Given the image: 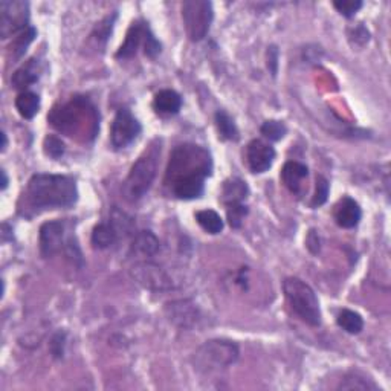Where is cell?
Segmentation results:
<instances>
[{"label":"cell","mask_w":391,"mask_h":391,"mask_svg":"<svg viewBox=\"0 0 391 391\" xmlns=\"http://www.w3.org/2000/svg\"><path fill=\"white\" fill-rule=\"evenodd\" d=\"M211 171L212 157L207 148L182 144L170 155L164 183L181 201H193L203 194L205 179Z\"/></svg>","instance_id":"6da1fadb"},{"label":"cell","mask_w":391,"mask_h":391,"mask_svg":"<svg viewBox=\"0 0 391 391\" xmlns=\"http://www.w3.org/2000/svg\"><path fill=\"white\" fill-rule=\"evenodd\" d=\"M25 212H42L45 210L69 208L78 201L77 182L63 175H34L25 190ZM22 210V211H23Z\"/></svg>","instance_id":"7a4b0ae2"},{"label":"cell","mask_w":391,"mask_h":391,"mask_svg":"<svg viewBox=\"0 0 391 391\" xmlns=\"http://www.w3.org/2000/svg\"><path fill=\"white\" fill-rule=\"evenodd\" d=\"M51 126L69 138L92 141L100 129V113L87 97L75 95L65 104L56 106L47 115Z\"/></svg>","instance_id":"3957f363"},{"label":"cell","mask_w":391,"mask_h":391,"mask_svg":"<svg viewBox=\"0 0 391 391\" xmlns=\"http://www.w3.org/2000/svg\"><path fill=\"white\" fill-rule=\"evenodd\" d=\"M283 291L287 303L297 317L306 324L318 327L321 324V309L317 293L306 281L289 277L283 281Z\"/></svg>","instance_id":"277c9868"},{"label":"cell","mask_w":391,"mask_h":391,"mask_svg":"<svg viewBox=\"0 0 391 391\" xmlns=\"http://www.w3.org/2000/svg\"><path fill=\"white\" fill-rule=\"evenodd\" d=\"M238 346L231 341L211 339L196 350L193 362L201 372H212V370L226 368L238 359Z\"/></svg>","instance_id":"5b68a950"},{"label":"cell","mask_w":391,"mask_h":391,"mask_svg":"<svg viewBox=\"0 0 391 391\" xmlns=\"http://www.w3.org/2000/svg\"><path fill=\"white\" fill-rule=\"evenodd\" d=\"M157 164L155 156H142L133 164L122 185V194L129 202H136L146 196L156 177Z\"/></svg>","instance_id":"8992f818"},{"label":"cell","mask_w":391,"mask_h":391,"mask_svg":"<svg viewBox=\"0 0 391 391\" xmlns=\"http://www.w3.org/2000/svg\"><path fill=\"white\" fill-rule=\"evenodd\" d=\"M182 19L191 42H201L207 37L214 19L212 3L207 0H187L182 3Z\"/></svg>","instance_id":"52a82bcc"},{"label":"cell","mask_w":391,"mask_h":391,"mask_svg":"<svg viewBox=\"0 0 391 391\" xmlns=\"http://www.w3.org/2000/svg\"><path fill=\"white\" fill-rule=\"evenodd\" d=\"M141 46L144 47V54L150 58H155L161 52V43L157 42L153 32L150 31L148 25L146 22H141V20H136L129 28L124 43L116 52V58H132L138 54Z\"/></svg>","instance_id":"ba28073f"},{"label":"cell","mask_w":391,"mask_h":391,"mask_svg":"<svg viewBox=\"0 0 391 391\" xmlns=\"http://www.w3.org/2000/svg\"><path fill=\"white\" fill-rule=\"evenodd\" d=\"M61 249H66L71 258H81L77 245H72L71 238H66V225L61 221L46 222L40 228V252L45 258L52 257Z\"/></svg>","instance_id":"9c48e42d"},{"label":"cell","mask_w":391,"mask_h":391,"mask_svg":"<svg viewBox=\"0 0 391 391\" xmlns=\"http://www.w3.org/2000/svg\"><path fill=\"white\" fill-rule=\"evenodd\" d=\"M30 3L20 0L0 2V36L8 38L17 36L30 26Z\"/></svg>","instance_id":"30bf717a"},{"label":"cell","mask_w":391,"mask_h":391,"mask_svg":"<svg viewBox=\"0 0 391 391\" xmlns=\"http://www.w3.org/2000/svg\"><path fill=\"white\" fill-rule=\"evenodd\" d=\"M142 132L141 122L135 118L129 109H120L116 112L111 127V142L115 148H126Z\"/></svg>","instance_id":"8fae6325"},{"label":"cell","mask_w":391,"mask_h":391,"mask_svg":"<svg viewBox=\"0 0 391 391\" xmlns=\"http://www.w3.org/2000/svg\"><path fill=\"white\" fill-rule=\"evenodd\" d=\"M130 276L144 289L148 291H168L173 287V281L168 277V273L159 265L152 262L136 263L130 269Z\"/></svg>","instance_id":"7c38bea8"},{"label":"cell","mask_w":391,"mask_h":391,"mask_svg":"<svg viewBox=\"0 0 391 391\" xmlns=\"http://www.w3.org/2000/svg\"><path fill=\"white\" fill-rule=\"evenodd\" d=\"M276 159V150L262 139H254L246 147V162L252 173H265Z\"/></svg>","instance_id":"4fadbf2b"},{"label":"cell","mask_w":391,"mask_h":391,"mask_svg":"<svg viewBox=\"0 0 391 391\" xmlns=\"http://www.w3.org/2000/svg\"><path fill=\"white\" fill-rule=\"evenodd\" d=\"M168 320L181 328L193 327L199 320L197 307L190 300L171 301L166 307Z\"/></svg>","instance_id":"5bb4252c"},{"label":"cell","mask_w":391,"mask_h":391,"mask_svg":"<svg viewBox=\"0 0 391 391\" xmlns=\"http://www.w3.org/2000/svg\"><path fill=\"white\" fill-rule=\"evenodd\" d=\"M333 217L341 228L352 230L355 226H358V223L361 222L362 211L359 203L356 202L355 199L346 196L335 205Z\"/></svg>","instance_id":"9a60e30c"},{"label":"cell","mask_w":391,"mask_h":391,"mask_svg":"<svg viewBox=\"0 0 391 391\" xmlns=\"http://www.w3.org/2000/svg\"><path fill=\"white\" fill-rule=\"evenodd\" d=\"M309 168L304 164L297 161H289L284 164L281 170V181L286 185V188L293 194H300L303 190V181L307 179Z\"/></svg>","instance_id":"2e32d148"},{"label":"cell","mask_w":391,"mask_h":391,"mask_svg":"<svg viewBox=\"0 0 391 391\" xmlns=\"http://www.w3.org/2000/svg\"><path fill=\"white\" fill-rule=\"evenodd\" d=\"M182 107V98L181 95L171 89H164L155 95L153 100V109L156 113L159 115H176L179 113Z\"/></svg>","instance_id":"e0dca14e"},{"label":"cell","mask_w":391,"mask_h":391,"mask_svg":"<svg viewBox=\"0 0 391 391\" xmlns=\"http://www.w3.org/2000/svg\"><path fill=\"white\" fill-rule=\"evenodd\" d=\"M38 78H40V63L38 60L31 58L14 72L11 78V83L14 86V89H20V91H22V89H26L32 86L34 83H37Z\"/></svg>","instance_id":"ac0fdd59"},{"label":"cell","mask_w":391,"mask_h":391,"mask_svg":"<svg viewBox=\"0 0 391 391\" xmlns=\"http://www.w3.org/2000/svg\"><path fill=\"white\" fill-rule=\"evenodd\" d=\"M120 238V232L115 225L109 221L107 223H98L92 231V245L97 249H107L113 246Z\"/></svg>","instance_id":"d6986e66"},{"label":"cell","mask_w":391,"mask_h":391,"mask_svg":"<svg viewBox=\"0 0 391 391\" xmlns=\"http://www.w3.org/2000/svg\"><path fill=\"white\" fill-rule=\"evenodd\" d=\"M249 190L246 182H243L238 177H234V179H228L223 183L222 188V201L230 207V205H236V203H243V201L248 196Z\"/></svg>","instance_id":"ffe728a7"},{"label":"cell","mask_w":391,"mask_h":391,"mask_svg":"<svg viewBox=\"0 0 391 391\" xmlns=\"http://www.w3.org/2000/svg\"><path fill=\"white\" fill-rule=\"evenodd\" d=\"M132 251L142 257H153L159 251V240L152 231H141L133 238Z\"/></svg>","instance_id":"44dd1931"},{"label":"cell","mask_w":391,"mask_h":391,"mask_svg":"<svg viewBox=\"0 0 391 391\" xmlns=\"http://www.w3.org/2000/svg\"><path fill=\"white\" fill-rule=\"evenodd\" d=\"M16 109L25 120H32L40 109V97L37 93L25 91L16 98Z\"/></svg>","instance_id":"7402d4cb"},{"label":"cell","mask_w":391,"mask_h":391,"mask_svg":"<svg viewBox=\"0 0 391 391\" xmlns=\"http://www.w3.org/2000/svg\"><path fill=\"white\" fill-rule=\"evenodd\" d=\"M196 221L201 225L203 231H207L208 234H221L223 230V221L222 217L217 214L214 210H201L196 212Z\"/></svg>","instance_id":"603a6c76"},{"label":"cell","mask_w":391,"mask_h":391,"mask_svg":"<svg viewBox=\"0 0 391 391\" xmlns=\"http://www.w3.org/2000/svg\"><path fill=\"white\" fill-rule=\"evenodd\" d=\"M214 121H216L219 136H221L222 139H225V141H237L238 139V129L236 126V122L225 111H217L216 116H214Z\"/></svg>","instance_id":"cb8c5ba5"},{"label":"cell","mask_w":391,"mask_h":391,"mask_svg":"<svg viewBox=\"0 0 391 391\" xmlns=\"http://www.w3.org/2000/svg\"><path fill=\"white\" fill-rule=\"evenodd\" d=\"M338 326L346 331L350 335H358L364 328V320L359 313H356L350 309H344L338 313V318H336Z\"/></svg>","instance_id":"d4e9b609"},{"label":"cell","mask_w":391,"mask_h":391,"mask_svg":"<svg viewBox=\"0 0 391 391\" xmlns=\"http://www.w3.org/2000/svg\"><path fill=\"white\" fill-rule=\"evenodd\" d=\"M37 36V31L32 28V26H28L25 31L19 32L14 42L11 45V51L14 54V58H20L28 49V46L34 42V38Z\"/></svg>","instance_id":"484cf974"},{"label":"cell","mask_w":391,"mask_h":391,"mask_svg":"<svg viewBox=\"0 0 391 391\" xmlns=\"http://www.w3.org/2000/svg\"><path fill=\"white\" fill-rule=\"evenodd\" d=\"M339 390H362V391H370V390H377V387L372 381L366 379L364 376H359L356 373H352L344 377V381H341L338 386Z\"/></svg>","instance_id":"4316f807"},{"label":"cell","mask_w":391,"mask_h":391,"mask_svg":"<svg viewBox=\"0 0 391 391\" xmlns=\"http://www.w3.org/2000/svg\"><path fill=\"white\" fill-rule=\"evenodd\" d=\"M260 132H262L265 138H267L269 141H280V139L284 138V135L287 133V129L283 122L271 120V121L263 122V126H262V129H260Z\"/></svg>","instance_id":"83f0119b"},{"label":"cell","mask_w":391,"mask_h":391,"mask_svg":"<svg viewBox=\"0 0 391 391\" xmlns=\"http://www.w3.org/2000/svg\"><path fill=\"white\" fill-rule=\"evenodd\" d=\"M43 150H45V153L52 157V159H58V157H61L65 155V144L63 141H61L60 138H57V136H54V135H49V136H46L45 138V144H43Z\"/></svg>","instance_id":"f1b7e54d"},{"label":"cell","mask_w":391,"mask_h":391,"mask_svg":"<svg viewBox=\"0 0 391 391\" xmlns=\"http://www.w3.org/2000/svg\"><path fill=\"white\" fill-rule=\"evenodd\" d=\"M226 212H228V222L232 228H240L243 223V219L248 214V207L243 203H236L226 207Z\"/></svg>","instance_id":"f546056e"},{"label":"cell","mask_w":391,"mask_h":391,"mask_svg":"<svg viewBox=\"0 0 391 391\" xmlns=\"http://www.w3.org/2000/svg\"><path fill=\"white\" fill-rule=\"evenodd\" d=\"M328 181L326 179L324 176H317V185H315V196L312 201V207H321L327 202L328 197Z\"/></svg>","instance_id":"4dcf8cb0"},{"label":"cell","mask_w":391,"mask_h":391,"mask_svg":"<svg viewBox=\"0 0 391 391\" xmlns=\"http://www.w3.org/2000/svg\"><path fill=\"white\" fill-rule=\"evenodd\" d=\"M333 6L339 14L350 19L362 8V2L361 0H339V2H333Z\"/></svg>","instance_id":"1f68e13d"},{"label":"cell","mask_w":391,"mask_h":391,"mask_svg":"<svg viewBox=\"0 0 391 391\" xmlns=\"http://www.w3.org/2000/svg\"><path fill=\"white\" fill-rule=\"evenodd\" d=\"M115 19H116V14H113L112 17L111 16H107L102 22H100L97 25V28H95V34H97V38L98 40H107V37L111 36V32L113 30V22H115Z\"/></svg>","instance_id":"d6a6232c"},{"label":"cell","mask_w":391,"mask_h":391,"mask_svg":"<svg viewBox=\"0 0 391 391\" xmlns=\"http://www.w3.org/2000/svg\"><path fill=\"white\" fill-rule=\"evenodd\" d=\"M51 350H52V353L56 358H61L63 356V352H65V335H61V333H57L56 336H54V339L51 342Z\"/></svg>","instance_id":"836d02e7"},{"label":"cell","mask_w":391,"mask_h":391,"mask_svg":"<svg viewBox=\"0 0 391 391\" xmlns=\"http://www.w3.org/2000/svg\"><path fill=\"white\" fill-rule=\"evenodd\" d=\"M278 51L276 46H271L267 51V67H269L272 75H277V66H278Z\"/></svg>","instance_id":"e575fe53"},{"label":"cell","mask_w":391,"mask_h":391,"mask_svg":"<svg viewBox=\"0 0 391 391\" xmlns=\"http://www.w3.org/2000/svg\"><path fill=\"white\" fill-rule=\"evenodd\" d=\"M312 246H317V249L320 251V237L317 234V231H311V234H309V238H307V248L311 249Z\"/></svg>","instance_id":"d590c367"},{"label":"cell","mask_w":391,"mask_h":391,"mask_svg":"<svg viewBox=\"0 0 391 391\" xmlns=\"http://www.w3.org/2000/svg\"><path fill=\"white\" fill-rule=\"evenodd\" d=\"M6 185H8V177H6L5 170H2V190L6 188Z\"/></svg>","instance_id":"8d00e7d4"},{"label":"cell","mask_w":391,"mask_h":391,"mask_svg":"<svg viewBox=\"0 0 391 391\" xmlns=\"http://www.w3.org/2000/svg\"><path fill=\"white\" fill-rule=\"evenodd\" d=\"M6 146H8V139H6L5 132H2V150H5Z\"/></svg>","instance_id":"74e56055"}]
</instances>
